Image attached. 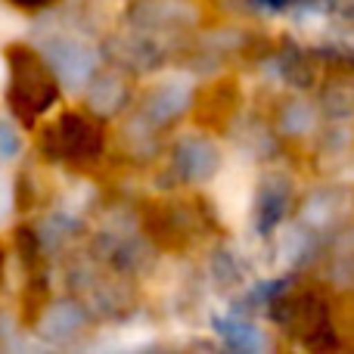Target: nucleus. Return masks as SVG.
<instances>
[{
	"mask_svg": "<svg viewBox=\"0 0 354 354\" xmlns=\"http://www.w3.org/2000/svg\"><path fill=\"white\" fill-rule=\"evenodd\" d=\"M10 202H12V196H10V183H6V177H0V218H3V214L10 212Z\"/></svg>",
	"mask_w": 354,
	"mask_h": 354,
	"instance_id": "5",
	"label": "nucleus"
},
{
	"mask_svg": "<svg viewBox=\"0 0 354 354\" xmlns=\"http://www.w3.org/2000/svg\"><path fill=\"white\" fill-rule=\"evenodd\" d=\"M218 326H221V336H224L233 348H258V345H264L261 333H258L255 326H249V324H239V320H224V324H218Z\"/></svg>",
	"mask_w": 354,
	"mask_h": 354,
	"instance_id": "2",
	"label": "nucleus"
},
{
	"mask_svg": "<svg viewBox=\"0 0 354 354\" xmlns=\"http://www.w3.org/2000/svg\"><path fill=\"white\" fill-rule=\"evenodd\" d=\"M180 162H183V168H187V174L205 177V174H212V168H214V162H218V156H214V149L208 147V143L196 140V143H189V147L183 149Z\"/></svg>",
	"mask_w": 354,
	"mask_h": 354,
	"instance_id": "1",
	"label": "nucleus"
},
{
	"mask_svg": "<svg viewBox=\"0 0 354 354\" xmlns=\"http://www.w3.org/2000/svg\"><path fill=\"white\" fill-rule=\"evenodd\" d=\"M283 124L289 128V134H301V131H308V124H311V112H308L301 103H295V106H289L286 109Z\"/></svg>",
	"mask_w": 354,
	"mask_h": 354,
	"instance_id": "4",
	"label": "nucleus"
},
{
	"mask_svg": "<svg viewBox=\"0 0 354 354\" xmlns=\"http://www.w3.org/2000/svg\"><path fill=\"white\" fill-rule=\"evenodd\" d=\"M283 208H286V189H283L280 183H270V187L264 189V199H261L264 221H268V224H274V221L283 214Z\"/></svg>",
	"mask_w": 354,
	"mask_h": 354,
	"instance_id": "3",
	"label": "nucleus"
}]
</instances>
